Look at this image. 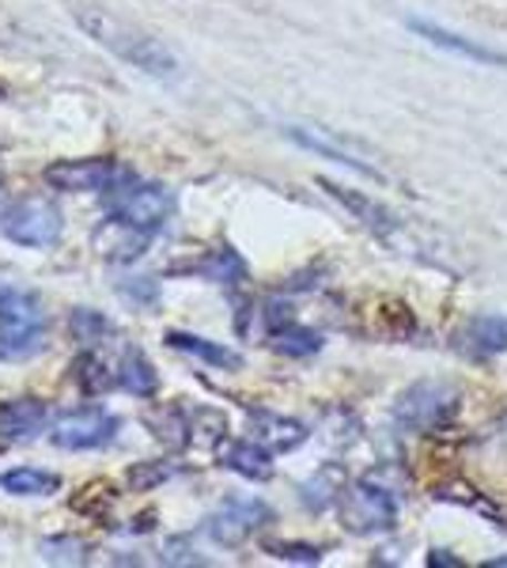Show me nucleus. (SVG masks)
<instances>
[{"label": "nucleus", "instance_id": "nucleus-20", "mask_svg": "<svg viewBox=\"0 0 507 568\" xmlns=\"http://www.w3.org/2000/svg\"><path fill=\"white\" fill-rule=\"evenodd\" d=\"M270 345L284 356H315L322 349V334H315V329H307V326H296V323H284L281 329L270 334Z\"/></svg>", "mask_w": 507, "mask_h": 568}, {"label": "nucleus", "instance_id": "nucleus-17", "mask_svg": "<svg viewBox=\"0 0 507 568\" xmlns=\"http://www.w3.org/2000/svg\"><path fill=\"white\" fill-rule=\"evenodd\" d=\"M466 334H469L474 353H481V356L507 353V318L504 315H477L474 323L466 326Z\"/></svg>", "mask_w": 507, "mask_h": 568}, {"label": "nucleus", "instance_id": "nucleus-1", "mask_svg": "<svg viewBox=\"0 0 507 568\" xmlns=\"http://www.w3.org/2000/svg\"><path fill=\"white\" fill-rule=\"evenodd\" d=\"M77 23L88 31V39H95L103 50L114 53L118 61H125V65L149 72V77H160V80H171L174 72H179V61H174V53L160 39L144 34L141 27H129L125 20H118V16L103 12V8H77Z\"/></svg>", "mask_w": 507, "mask_h": 568}, {"label": "nucleus", "instance_id": "nucleus-23", "mask_svg": "<svg viewBox=\"0 0 507 568\" xmlns=\"http://www.w3.org/2000/svg\"><path fill=\"white\" fill-rule=\"evenodd\" d=\"M69 326H72V334H77L84 345H95V342H103V334H114V326H110V318H103V315H99V311H91V307L72 311Z\"/></svg>", "mask_w": 507, "mask_h": 568}, {"label": "nucleus", "instance_id": "nucleus-10", "mask_svg": "<svg viewBox=\"0 0 507 568\" xmlns=\"http://www.w3.org/2000/svg\"><path fill=\"white\" fill-rule=\"evenodd\" d=\"M50 409L39 398H8L0 402V439H31L45 433Z\"/></svg>", "mask_w": 507, "mask_h": 568}, {"label": "nucleus", "instance_id": "nucleus-12", "mask_svg": "<svg viewBox=\"0 0 507 568\" xmlns=\"http://www.w3.org/2000/svg\"><path fill=\"white\" fill-rule=\"evenodd\" d=\"M220 463H224L227 470L251 478V481H270L273 478V452L265 444H257L254 436L227 444L224 452H220Z\"/></svg>", "mask_w": 507, "mask_h": 568}, {"label": "nucleus", "instance_id": "nucleus-22", "mask_svg": "<svg viewBox=\"0 0 507 568\" xmlns=\"http://www.w3.org/2000/svg\"><path fill=\"white\" fill-rule=\"evenodd\" d=\"M292 136H296L300 144H307V149H315V152H322V155H329V160H337V163H345V168H356V171H364V175H375V168H367L364 160H356L353 152H345L341 144H334V141H326V136H318V133H307V130H288Z\"/></svg>", "mask_w": 507, "mask_h": 568}, {"label": "nucleus", "instance_id": "nucleus-9", "mask_svg": "<svg viewBox=\"0 0 507 568\" xmlns=\"http://www.w3.org/2000/svg\"><path fill=\"white\" fill-rule=\"evenodd\" d=\"M273 511L262 500H232L209 519V535L220 546H243L257 527H265Z\"/></svg>", "mask_w": 507, "mask_h": 568}, {"label": "nucleus", "instance_id": "nucleus-11", "mask_svg": "<svg viewBox=\"0 0 507 568\" xmlns=\"http://www.w3.org/2000/svg\"><path fill=\"white\" fill-rule=\"evenodd\" d=\"M251 433L257 444H265L270 452H292L307 439V425L292 417H281V414H270V409H257L251 414Z\"/></svg>", "mask_w": 507, "mask_h": 568}, {"label": "nucleus", "instance_id": "nucleus-24", "mask_svg": "<svg viewBox=\"0 0 507 568\" xmlns=\"http://www.w3.org/2000/svg\"><path fill=\"white\" fill-rule=\"evenodd\" d=\"M72 379H77L88 394H99V390H107L110 383H114L107 375V364L99 361V356H91V353L77 356V364H72Z\"/></svg>", "mask_w": 507, "mask_h": 568}, {"label": "nucleus", "instance_id": "nucleus-15", "mask_svg": "<svg viewBox=\"0 0 507 568\" xmlns=\"http://www.w3.org/2000/svg\"><path fill=\"white\" fill-rule=\"evenodd\" d=\"M318 186L326 190V194L334 197V201H341V205H345L348 213H353V216L359 220V224H367V227H372V232H379V235L394 232V216L386 213L383 205H375L372 197L356 194V190H345V186H337V182H326V179H322Z\"/></svg>", "mask_w": 507, "mask_h": 568}, {"label": "nucleus", "instance_id": "nucleus-26", "mask_svg": "<svg viewBox=\"0 0 507 568\" xmlns=\"http://www.w3.org/2000/svg\"><path fill=\"white\" fill-rule=\"evenodd\" d=\"M428 565H455V568H458V565H463V561H455V557H447L444 549H436V554L428 557Z\"/></svg>", "mask_w": 507, "mask_h": 568}, {"label": "nucleus", "instance_id": "nucleus-27", "mask_svg": "<svg viewBox=\"0 0 507 568\" xmlns=\"http://www.w3.org/2000/svg\"><path fill=\"white\" fill-rule=\"evenodd\" d=\"M488 565H493V568H507V557H493Z\"/></svg>", "mask_w": 507, "mask_h": 568}, {"label": "nucleus", "instance_id": "nucleus-7", "mask_svg": "<svg viewBox=\"0 0 507 568\" xmlns=\"http://www.w3.org/2000/svg\"><path fill=\"white\" fill-rule=\"evenodd\" d=\"M45 326V307L31 292L0 288V345L12 353L34 349Z\"/></svg>", "mask_w": 507, "mask_h": 568}, {"label": "nucleus", "instance_id": "nucleus-14", "mask_svg": "<svg viewBox=\"0 0 507 568\" xmlns=\"http://www.w3.org/2000/svg\"><path fill=\"white\" fill-rule=\"evenodd\" d=\"M168 345H171V349H179V353L197 356V361L212 364V368H227V372L243 368V356H239L235 349H227V345H220V342H209V337L186 334V329H171Z\"/></svg>", "mask_w": 507, "mask_h": 568}, {"label": "nucleus", "instance_id": "nucleus-13", "mask_svg": "<svg viewBox=\"0 0 507 568\" xmlns=\"http://www.w3.org/2000/svg\"><path fill=\"white\" fill-rule=\"evenodd\" d=\"M409 27L420 34V39H428L432 45L455 50V53H463V58H469V61H481V65H507L504 53L488 50V45H481V42H469V39H463V34L447 31V27H436V23H428V20H409Z\"/></svg>", "mask_w": 507, "mask_h": 568}, {"label": "nucleus", "instance_id": "nucleus-3", "mask_svg": "<svg viewBox=\"0 0 507 568\" xmlns=\"http://www.w3.org/2000/svg\"><path fill=\"white\" fill-rule=\"evenodd\" d=\"M61 227H64L61 209L45 197H20L0 209V235L16 246H31V251L53 246L61 240Z\"/></svg>", "mask_w": 507, "mask_h": 568}, {"label": "nucleus", "instance_id": "nucleus-21", "mask_svg": "<svg viewBox=\"0 0 507 568\" xmlns=\"http://www.w3.org/2000/svg\"><path fill=\"white\" fill-rule=\"evenodd\" d=\"M341 481H345V478H341L337 466H326V470H318L315 478L303 485V504H307V508H315V511L329 508V504L341 500V493H345V485H341Z\"/></svg>", "mask_w": 507, "mask_h": 568}, {"label": "nucleus", "instance_id": "nucleus-25", "mask_svg": "<svg viewBox=\"0 0 507 568\" xmlns=\"http://www.w3.org/2000/svg\"><path fill=\"white\" fill-rule=\"evenodd\" d=\"M273 557L281 561H303V565H318L322 561V549L318 546H288V542H270L265 546Z\"/></svg>", "mask_w": 507, "mask_h": 568}, {"label": "nucleus", "instance_id": "nucleus-16", "mask_svg": "<svg viewBox=\"0 0 507 568\" xmlns=\"http://www.w3.org/2000/svg\"><path fill=\"white\" fill-rule=\"evenodd\" d=\"M0 489L12 497H50L61 489V478L50 470H34V466H16V470L0 474Z\"/></svg>", "mask_w": 507, "mask_h": 568}, {"label": "nucleus", "instance_id": "nucleus-8", "mask_svg": "<svg viewBox=\"0 0 507 568\" xmlns=\"http://www.w3.org/2000/svg\"><path fill=\"white\" fill-rule=\"evenodd\" d=\"M118 433V417L110 409L88 406V409H72V414H61L53 420L50 439L64 452H95V447H107Z\"/></svg>", "mask_w": 507, "mask_h": 568}, {"label": "nucleus", "instance_id": "nucleus-5", "mask_svg": "<svg viewBox=\"0 0 507 568\" xmlns=\"http://www.w3.org/2000/svg\"><path fill=\"white\" fill-rule=\"evenodd\" d=\"M341 516H345V527L356 530V535L391 530L398 524V497L379 481H353L341 493Z\"/></svg>", "mask_w": 507, "mask_h": 568}, {"label": "nucleus", "instance_id": "nucleus-6", "mask_svg": "<svg viewBox=\"0 0 507 568\" xmlns=\"http://www.w3.org/2000/svg\"><path fill=\"white\" fill-rule=\"evenodd\" d=\"M174 213V194L168 186H133L122 190V197L110 205L107 224L129 227V232H141V235H155Z\"/></svg>", "mask_w": 507, "mask_h": 568}, {"label": "nucleus", "instance_id": "nucleus-2", "mask_svg": "<svg viewBox=\"0 0 507 568\" xmlns=\"http://www.w3.org/2000/svg\"><path fill=\"white\" fill-rule=\"evenodd\" d=\"M42 182L61 194H114L133 182V171L107 155H88V160H53L42 171Z\"/></svg>", "mask_w": 507, "mask_h": 568}, {"label": "nucleus", "instance_id": "nucleus-19", "mask_svg": "<svg viewBox=\"0 0 507 568\" xmlns=\"http://www.w3.org/2000/svg\"><path fill=\"white\" fill-rule=\"evenodd\" d=\"M118 383H122L125 390H133L136 398H152L155 387H160V375H155V368L149 364V356H144L141 349H133V353H125Z\"/></svg>", "mask_w": 507, "mask_h": 568}, {"label": "nucleus", "instance_id": "nucleus-18", "mask_svg": "<svg viewBox=\"0 0 507 568\" xmlns=\"http://www.w3.org/2000/svg\"><path fill=\"white\" fill-rule=\"evenodd\" d=\"M190 270L201 273V277L212 281V284H239L246 277V262L239 258L232 246H224V251H212L205 262L190 265Z\"/></svg>", "mask_w": 507, "mask_h": 568}, {"label": "nucleus", "instance_id": "nucleus-4", "mask_svg": "<svg viewBox=\"0 0 507 568\" xmlns=\"http://www.w3.org/2000/svg\"><path fill=\"white\" fill-rule=\"evenodd\" d=\"M458 414V390L450 383H417L402 394V402L394 406V420L405 433H439L447 428Z\"/></svg>", "mask_w": 507, "mask_h": 568}]
</instances>
